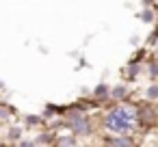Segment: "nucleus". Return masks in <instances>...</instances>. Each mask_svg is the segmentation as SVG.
<instances>
[{
	"label": "nucleus",
	"mask_w": 158,
	"mask_h": 147,
	"mask_svg": "<svg viewBox=\"0 0 158 147\" xmlns=\"http://www.w3.org/2000/svg\"><path fill=\"white\" fill-rule=\"evenodd\" d=\"M134 112H136V125L139 128H154L158 125V106L154 104H134Z\"/></svg>",
	"instance_id": "nucleus-3"
},
{
	"label": "nucleus",
	"mask_w": 158,
	"mask_h": 147,
	"mask_svg": "<svg viewBox=\"0 0 158 147\" xmlns=\"http://www.w3.org/2000/svg\"><path fill=\"white\" fill-rule=\"evenodd\" d=\"M0 147H11V145H7L5 141H0Z\"/></svg>",
	"instance_id": "nucleus-17"
},
{
	"label": "nucleus",
	"mask_w": 158,
	"mask_h": 147,
	"mask_svg": "<svg viewBox=\"0 0 158 147\" xmlns=\"http://www.w3.org/2000/svg\"><path fill=\"white\" fill-rule=\"evenodd\" d=\"M110 102L128 104L130 102V84H115V87H110Z\"/></svg>",
	"instance_id": "nucleus-6"
},
{
	"label": "nucleus",
	"mask_w": 158,
	"mask_h": 147,
	"mask_svg": "<svg viewBox=\"0 0 158 147\" xmlns=\"http://www.w3.org/2000/svg\"><path fill=\"white\" fill-rule=\"evenodd\" d=\"M61 123L67 128V132H72L74 136H91L93 130H95V123H93V117L78 104H72V106H65V112L61 117Z\"/></svg>",
	"instance_id": "nucleus-2"
},
{
	"label": "nucleus",
	"mask_w": 158,
	"mask_h": 147,
	"mask_svg": "<svg viewBox=\"0 0 158 147\" xmlns=\"http://www.w3.org/2000/svg\"><path fill=\"white\" fill-rule=\"evenodd\" d=\"M154 59L158 61V43H156V48H154Z\"/></svg>",
	"instance_id": "nucleus-16"
},
{
	"label": "nucleus",
	"mask_w": 158,
	"mask_h": 147,
	"mask_svg": "<svg viewBox=\"0 0 158 147\" xmlns=\"http://www.w3.org/2000/svg\"><path fill=\"white\" fill-rule=\"evenodd\" d=\"M102 128L106 132L113 134H132L139 125H136V112H134V104H115L110 108L104 110L102 119H100Z\"/></svg>",
	"instance_id": "nucleus-1"
},
{
	"label": "nucleus",
	"mask_w": 158,
	"mask_h": 147,
	"mask_svg": "<svg viewBox=\"0 0 158 147\" xmlns=\"http://www.w3.org/2000/svg\"><path fill=\"white\" fill-rule=\"evenodd\" d=\"M54 147H78V136H74L72 132H63V134H56Z\"/></svg>",
	"instance_id": "nucleus-9"
},
{
	"label": "nucleus",
	"mask_w": 158,
	"mask_h": 147,
	"mask_svg": "<svg viewBox=\"0 0 158 147\" xmlns=\"http://www.w3.org/2000/svg\"><path fill=\"white\" fill-rule=\"evenodd\" d=\"M41 123H44L41 115H26L24 117V125H41Z\"/></svg>",
	"instance_id": "nucleus-14"
},
{
	"label": "nucleus",
	"mask_w": 158,
	"mask_h": 147,
	"mask_svg": "<svg viewBox=\"0 0 158 147\" xmlns=\"http://www.w3.org/2000/svg\"><path fill=\"white\" fill-rule=\"evenodd\" d=\"M5 138H7V145L9 143H20L24 138V125L22 123H5Z\"/></svg>",
	"instance_id": "nucleus-5"
},
{
	"label": "nucleus",
	"mask_w": 158,
	"mask_h": 147,
	"mask_svg": "<svg viewBox=\"0 0 158 147\" xmlns=\"http://www.w3.org/2000/svg\"><path fill=\"white\" fill-rule=\"evenodd\" d=\"M104 147H136V138H134L132 134L104 136Z\"/></svg>",
	"instance_id": "nucleus-4"
},
{
	"label": "nucleus",
	"mask_w": 158,
	"mask_h": 147,
	"mask_svg": "<svg viewBox=\"0 0 158 147\" xmlns=\"http://www.w3.org/2000/svg\"><path fill=\"white\" fill-rule=\"evenodd\" d=\"M149 78H152V82H158V61L152 56L147 63H145V69H143Z\"/></svg>",
	"instance_id": "nucleus-12"
},
{
	"label": "nucleus",
	"mask_w": 158,
	"mask_h": 147,
	"mask_svg": "<svg viewBox=\"0 0 158 147\" xmlns=\"http://www.w3.org/2000/svg\"><path fill=\"white\" fill-rule=\"evenodd\" d=\"M13 115H15V108H13V106L0 102V123H11Z\"/></svg>",
	"instance_id": "nucleus-11"
},
{
	"label": "nucleus",
	"mask_w": 158,
	"mask_h": 147,
	"mask_svg": "<svg viewBox=\"0 0 158 147\" xmlns=\"http://www.w3.org/2000/svg\"><path fill=\"white\" fill-rule=\"evenodd\" d=\"M143 102L158 106V82H152L143 89Z\"/></svg>",
	"instance_id": "nucleus-10"
},
{
	"label": "nucleus",
	"mask_w": 158,
	"mask_h": 147,
	"mask_svg": "<svg viewBox=\"0 0 158 147\" xmlns=\"http://www.w3.org/2000/svg\"><path fill=\"white\" fill-rule=\"evenodd\" d=\"M33 138H35V143H37L39 147H54L56 132H54V130H39Z\"/></svg>",
	"instance_id": "nucleus-8"
},
{
	"label": "nucleus",
	"mask_w": 158,
	"mask_h": 147,
	"mask_svg": "<svg viewBox=\"0 0 158 147\" xmlns=\"http://www.w3.org/2000/svg\"><path fill=\"white\" fill-rule=\"evenodd\" d=\"M91 100L95 104H104V102H110V87L106 82H100L95 84V89L91 91Z\"/></svg>",
	"instance_id": "nucleus-7"
},
{
	"label": "nucleus",
	"mask_w": 158,
	"mask_h": 147,
	"mask_svg": "<svg viewBox=\"0 0 158 147\" xmlns=\"http://www.w3.org/2000/svg\"><path fill=\"white\" fill-rule=\"evenodd\" d=\"M15 147H39V145L35 143V138H33V136H24V138H22Z\"/></svg>",
	"instance_id": "nucleus-15"
},
{
	"label": "nucleus",
	"mask_w": 158,
	"mask_h": 147,
	"mask_svg": "<svg viewBox=\"0 0 158 147\" xmlns=\"http://www.w3.org/2000/svg\"><path fill=\"white\" fill-rule=\"evenodd\" d=\"M139 20L145 22V24H152V22H156V13L152 11V7H149V9H143V11L139 13Z\"/></svg>",
	"instance_id": "nucleus-13"
}]
</instances>
